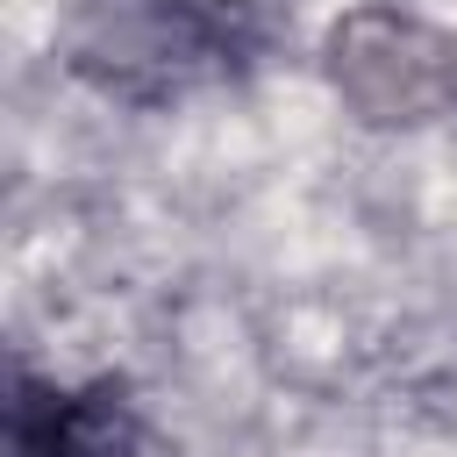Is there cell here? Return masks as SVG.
I'll list each match as a JSON object with an SVG mask.
<instances>
[{
    "label": "cell",
    "instance_id": "obj_1",
    "mask_svg": "<svg viewBox=\"0 0 457 457\" xmlns=\"http://www.w3.org/2000/svg\"><path fill=\"white\" fill-rule=\"evenodd\" d=\"M250 57L257 21L243 0H79L71 64L121 100H164L200 79H236Z\"/></svg>",
    "mask_w": 457,
    "mask_h": 457
},
{
    "label": "cell",
    "instance_id": "obj_2",
    "mask_svg": "<svg viewBox=\"0 0 457 457\" xmlns=\"http://www.w3.org/2000/svg\"><path fill=\"white\" fill-rule=\"evenodd\" d=\"M7 457H157L114 378H43L14 357L7 371Z\"/></svg>",
    "mask_w": 457,
    "mask_h": 457
}]
</instances>
